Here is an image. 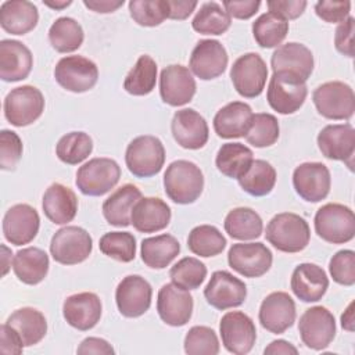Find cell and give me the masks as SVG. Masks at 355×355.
<instances>
[{
	"instance_id": "obj_1",
	"label": "cell",
	"mask_w": 355,
	"mask_h": 355,
	"mask_svg": "<svg viewBox=\"0 0 355 355\" xmlns=\"http://www.w3.org/2000/svg\"><path fill=\"white\" fill-rule=\"evenodd\" d=\"M265 237L276 250L294 254L309 244L311 230L302 216L293 212H282L269 220Z\"/></svg>"
},
{
	"instance_id": "obj_2",
	"label": "cell",
	"mask_w": 355,
	"mask_h": 355,
	"mask_svg": "<svg viewBox=\"0 0 355 355\" xmlns=\"http://www.w3.org/2000/svg\"><path fill=\"white\" fill-rule=\"evenodd\" d=\"M166 196L176 204H191L202 193L204 176L191 161L178 159L169 164L164 173Z\"/></svg>"
},
{
	"instance_id": "obj_3",
	"label": "cell",
	"mask_w": 355,
	"mask_h": 355,
	"mask_svg": "<svg viewBox=\"0 0 355 355\" xmlns=\"http://www.w3.org/2000/svg\"><path fill=\"white\" fill-rule=\"evenodd\" d=\"M313 225L318 236L331 244L348 243L355 236L354 211L343 204L322 205L315 214Z\"/></svg>"
},
{
	"instance_id": "obj_4",
	"label": "cell",
	"mask_w": 355,
	"mask_h": 355,
	"mask_svg": "<svg viewBox=\"0 0 355 355\" xmlns=\"http://www.w3.org/2000/svg\"><path fill=\"white\" fill-rule=\"evenodd\" d=\"M125 162L136 178H151L159 173L165 162L162 141L151 135L135 137L126 147Z\"/></svg>"
},
{
	"instance_id": "obj_5",
	"label": "cell",
	"mask_w": 355,
	"mask_h": 355,
	"mask_svg": "<svg viewBox=\"0 0 355 355\" xmlns=\"http://www.w3.org/2000/svg\"><path fill=\"white\" fill-rule=\"evenodd\" d=\"M306 94L305 80L288 72H273L266 92V100L272 110L288 115L302 107Z\"/></svg>"
},
{
	"instance_id": "obj_6",
	"label": "cell",
	"mask_w": 355,
	"mask_h": 355,
	"mask_svg": "<svg viewBox=\"0 0 355 355\" xmlns=\"http://www.w3.org/2000/svg\"><path fill=\"white\" fill-rule=\"evenodd\" d=\"M121 178V168L111 158H92L76 172V186L85 196L98 197L116 186Z\"/></svg>"
},
{
	"instance_id": "obj_7",
	"label": "cell",
	"mask_w": 355,
	"mask_h": 355,
	"mask_svg": "<svg viewBox=\"0 0 355 355\" xmlns=\"http://www.w3.org/2000/svg\"><path fill=\"white\" fill-rule=\"evenodd\" d=\"M318 112L327 119H349L355 111V94L349 85L333 80L318 86L312 94Z\"/></svg>"
},
{
	"instance_id": "obj_8",
	"label": "cell",
	"mask_w": 355,
	"mask_h": 355,
	"mask_svg": "<svg viewBox=\"0 0 355 355\" xmlns=\"http://www.w3.org/2000/svg\"><path fill=\"white\" fill-rule=\"evenodd\" d=\"M6 119L18 128L33 123L44 111L42 92L31 85L12 89L3 103Z\"/></svg>"
},
{
	"instance_id": "obj_9",
	"label": "cell",
	"mask_w": 355,
	"mask_h": 355,
	"mask_svg": "<svg viewBox=\"0 0 355 355\" xmlns=\"http://www.w3.org/2000/svg\"><path fill=\"white\" fill-rule=\"evenodd\" d=\"M93 250L92 236L79 226H65L54 233L50 252L55 262L76 265L89 258Z\"/></svg>"
},
{
	"instance_id": "obj_10",
	"label": "cell",
	"mask_w": 355,
	"mask_h": 355,
	"mask_svg": "<svg viewBox=\"0 0 355 355\" xmlns=\"http://www.w3.org/2000/svg\"><path fill=\"white\" fill-rule=\"evenodd\" d=\"M230 79L236 92L241 97H258L262 93L268 79L266 62L257 53H245L233 62Z\"/></svg>"
},
{
	"instance_id": "obj_11",
	"label": "cell",
	"mask_w": 355,
	"mask_h": 355,
	"mask_svg": "<svg viewBox=\"0 0 355 355\" xmlns=\"http://www.w3.org/2000/svg\"><path fill=\"white\" fill-rule=\"evenodd\" d=\"M54 78L65 90L83 93L93 89L97 83L98 68L86 57L67 55L57 62L54 68Z\"/></svg>"
},
{
	"instance_id": "obj_12",
	"label": "cell",
	"mask_w": 355,
	"mask_h": 355,
	"mask_svg": "<svg viewBox=\"0 0 355 355\" xmlns=\"http://www.w3.org/2000/svg\"><path fill=\"white\" fill-rule=\"evenodd\" d=\"M298 331L302 343L315 351L324 349L336 336V320L324 306L308 308L300 318Z\"/></svg>"
},
{
	"instance_id": "obj_13",
	"label": "cell",
	"mask_w": 355,
	"mask_h": 355,
	"mask_svg": "<svg viewBox=\"0 0 355 355\" xmlns=\"http://www.w3.org/2000/svg\"><path fill=\"white\" fill-rule=\"evenodd\" d=\"M223 347L236 355L248 354L257 340V329L252 319L241 311L226 312L219 323Z\"/></svg>"
},
{
	"instance_id": "obj_14",
	"label": "cell",
	"mask_w": 355,
	"mask_h": 355,
	"mask_svg": "<svg viewBox=\"0 0 355 355\" xmlns=\"http://www.w3.org/2000/svg\"><path fill=\"white\" fill-rule=\"evenodd\" d=\"M272 252L263 243H237L229 248V266L244 277H261L272 266Z\"/></svg>"
},
{
	"instance_id": "obj_15",
	"label": "cell",
	"mask_w": 355,
	"mask_h": 355,
	"mask_svg": "<svg viewBox=\"0 0 355 355\" xmlns=\"http://www.w3.org/2000/svg\"><path fill=\"white\" fill-rule=\"evenodd\" d=\"M151 297L150 283L139 275L123 277L115 290L118 311L126 318H139L146 313L151 305Z\"/></svg>"
},
{
	"instance_id": "obj_16",
	"label": "cell",
	"mask_w": 355,
	"mask_h": 355,
	"mask_svg": "<svg viewBox=\"0 0 355 355\" xmlns=\"http://www.w3.org/2000/svg\"><path fill=\"white\" fill-rule=\"evenodd\" d=\"M293 186L302 200L309 202L322 201L330 191V171L322 162H304L293 172Z\"/></svg>"
},
{
	"instance_id": "obj_17",
	"label": "cell",
	"mask_w": 355,
	"mask_h": 355,
	"mask_svg": "<svg viewBox=\"0 0 355 355\" xmlns=\"http://www.w3.org/2000/svg\"><path fill=\"white\" fill-rule=\"evenodd\" d=\"M204 297L211 306L225 311L240 306L244 302L247 286L230 272L216 270L204 288Z\"/></svg>"
},
{
	"instance_id": "obj_18",
	"label": "cell",
	"mask_w": 355,
	"mask_h": 355,
	"mask_svg": "<svg viewBox=\"0 0 355 355\" xmlns=\"http://www.w3.org/2000/svg\"><path fill=\"white\" fill-rule=\"evenodd\" d=\"M157 311L164 323L173 327L184 326L193 313V297L189 290L166 283L158 291Z\"/></svg>"
},
{
	"instance_id": "obj_19",
	"label": "cell",
	"mask_w": 355,
	"mask_h": 355,
	"mask_svg": "<svg viewBox=\"0 0 355 355\" xmlns=\"http://www.w3.org/2000/svg\"><path fill=\"white\" fill-rule=\"evenodd\" d=\"M196 80L191 71L180 64L168 65L159 75V94L165 104L180 107L191 101L196 94Z\"/></svg>"
},
{
	"instance_id": "obj_20",
	"label": "cell",
	"mask_w": 355,
	"mask_h": 355,
	"mask_svg": "<svg viewBox=\"0 0 355 355\" xmlns=\"http://www.w3.org/2000/svg\"><path fill=\"white\" fill-rule=\"evenodd\" d=\"M227 53L223 44L215 39L200 40L190 55V71L202 80L220 76L227 67Z\"/></svg>"
},
{
	"instance_id": "obj_21",
	"label": "cell",
	"mask_w": 355,
	"mask_h": 355,
	"mask_svg": "<svg viewBox=\"0 0 355 355\" xmlns=\"http://www.w3.org/2000/svg\"><path fill=\"white\" fill-rule=\"evenodd\" d=\"M40 226L37 211L29 204H15L7 209L3 218V234L14 245L31 243Z\"/></svg>"
},
{
	"instance_id": "obj_22",
	"label": "cell",
	"mask_w": 355,
	"mask_h": 355,
	"mask_svg": "<svg viewBox=\"0 0 355 355\" xmlns=\"http://www.w3.org/2000/svg\"><path fill=\"white\" fill-rule=\"evenodd\" d=\"M295 302L284 291L266 295L259 306V322L263 329L273 334H282L295 322Z\"/></svg>"
},
{
	"instance_id": "obj_23",
	"label": "cell",
	"mask_w": 355,
	"mask_h": 355,
	"mask_svg": "<svg viewBox=\"0 0 355 355\" xmlns=\"http://www.w3.org/2000/svg\"><path fill=\"white\" fill-rule=\"evenodd\" d=\"M318 146L322 154L334 161H344L352 169L355 153V129L349 123L324 126L318 135Z\"/></svg>"
},
{
	"instance_id": "obj_24",
	"label": "cell",
	"mask_w": 355,
	"mask_h": 355,
	"mask_svg": "<svg viewBox=\"0 0 355 355\" xmlns=\"http://www.w3.org/2000/svg\"><path fill=\"white\" fill-rule=\"evenodd\" d=\"M171 130L176 143L187 150H198L208 141V123L202 115L193 108H183L175 112Z\"/></svg>"
},
{
	"instance_id": "obj_25",
	"label": "cell",
	"mask_w": 355,
	"mask_h": 355,
	"mask_svg": "<svg viewBox=\"0 0 355 355\" xmlns=\"http://www.w3.org/2000/svg\"><path fill=\"white\" fill-rule=\"evenodd\" d=\"M103 305L94 293H78L67 297L62 304V315L67 323L80 331L93 329L101 318Z\"/></svg>"
},
{
	"instance_id": "obj_26",
	"label": "cell",
	"mask_w": 355,
	"mask_h": 355,
	"mask_svg": "<svg viewBox=\"0 0 355 355\" xmlns=\"http://www.w3.org/2000/svg\"><path fill=\"white\" fill-rule=\"evenodd\" d=\"M270 65L273 72H288L306 82L313 71V55L306 46L290 42L273 51Z\"/></svg>"
},
{
	"instance_id": "obj_27",
	"label": "cell",
	"mask_w": 355,
	"mask_h": 355,
	"mask_svg": "<svg viewBox=\"0 0 355 355\" xmlns=\"http://www.w3.org/2000/svg\"><path fill=\"white\" fill-rule=\"evenodd\" d=\"M32 67V53L24 43L12 39L0 42V78L4 82H18L28 78Z\"/></svg>"
},
{
	"instance_id": "obj_28",
	"label": "cell",
	"mask_w": 355,
	"mask_h": 355,
	"mask_svg": "<svg viewBox=\"0 0 355 355\" xmlns=\"http://www.w3.org/2000/svg\"><path fill=\"white\" fill-rule=\"evenodd\" d=\"M290 287L297 298L304 302H316L322 300L329 288L326 272L315 263H300L291 275Z\"/></svg>"
},
{
	"instance_id": "obj_29",
	"label": "cell",
	"mask_w": 355,
	"mask_h": 355,
	"mask_svg": "<svg viewBox=\"0 0 355 355\" xmlns=\"http://www.w3.org/2000/svg\"><path fill=\"white\" fill-rule=\"evenodd\" d=\"M169 205L158 197H141L133 205L130 223L140 233H154L165 229L171 222Z\"/></svg>"
},
{
	"instance_id": "obj_30",
	"label": "cell",
	"mask_w": 355,
	"mask_h": 355,
	"mask_svg": "<svg viewBox=\"0 0 355 355\" xmlns=\"http://www.w3.org/2000/svg\"><path fill=\"white\" fill-rule=\"evenodd\" d=\"M252 116V110L247 103L232 101L215 114L214 129L222 139L243 137L251 126Z\"/></svg>"
},
{
	"instance_id": "obj_31",
	"label": "cell",
	"mask_w": 355,
	"mask_h": 355,
	"mask_svg": "<svg viewBox=\"0 0 355 355\" xmlns=\"http://www.w3.org/2000/svg\"><path fill=\"white\" fill-rule=\"evenodd\" d=\"M42 208L49 220L55 225H65L76 216L78 198L69 187L53 183L43 194Z\"/></svg>"
},
{
	"instance_id": "obj_32",
	"label": "cell",
	"mask_w": 355,
	"mask_h": 355,
	"mask_svg": "<svg viewBox=\"0 0 355 355\" xmlns=\"http://www.w3.org/2000/svg\"><path fill=\"white\" fill-rule=\"evenodd\" d=\"M39 21V12L33 3L26 0H7L0 6V25L11 35L31 32Z\"/></svg>"
},
{
	"instance_id": "obj_33",
	"label": "cell",
	"mask_w": 355,
	"mask_h": 355,
	"mask_svg": "<svg viewBox=\"0 0 355 355\" xmlns=\"http://www.w3.org/2000/svg\"><path fill=\"white\" fill-rule=\"evenodd\" d=\"M140 198L141 191L135 184L126 183L121 186L103 202V215L105 220L116 227L129 226L133 205Z\"/></svg>"
},
{
	"instance_id": "obj_34",
	"label": "cell",
	"mask_w": 355,
	"mask_h": 355,
	"mask_svg": "<svg viewBox=\"0 0 355 355\" xmlns=\"http://www.w3.org/2000/svg\"><path fill=\"white\" fill-rule=\"evenodd\" d=\"M49 255L37 247L19 250L12 258V270L18 280L25 284H39L49 272Z\"/></svg>"
},
{
	"instance_id": "obj_35",
	"label": "cell",
	"mask_w": 355,
	"mask_h": 355,
	"mask_svg": "<svg viewBox=\"0 0 355 355\" xmlns=\"http://www.w3.org/2000/svg\"><path fill=\"white\" fill-rule=\"evenodd\" d=\"M6 323L18 333L24 347H31L40 343L47 333V320L44 315L31 306H24L14 311Z\"/></svg>"
},
{
	"instance_id": "obj_36",
	"label": "cell",
	"mask_w": 355,
	"mask_h": 355,
	"mask_svg": "<svg viewBox=\"0 0 355 355\" xmlns=\"http://www.w3.org/2000/svg\"><path fill=\"white\" fill-rule=\"evenodd\" d=\"M180 252L179 241L171 234H158L141 241V261L151 269L166 268Z\"/></svg>"
},
{
	"instance_id": "obj_37",
	"label": "cell",
	"mask_w": 355,
	"mask_h": 355,
	"mask_svg": "<svg viewBox=\"0 0 355 355\" xmlns=\"http://www.w3.org/2000/svg\"><path fill=\"white\" fill-rule=\"evenodd\" d=\"M254 154L241 143H225L216 153L215 164L218 171L232 179H240L251 166Z\"/></svg>"
},
{
	"instance_id": "obj_38",
	"label": "cell",
	"mask_w": 355,
	"mask_h": 355,
	"mask_svg": "<svg viewBox=\"0 0 355 355\" xmlns=\"http://www.w3.org/2000/svg\"><path fill=\"white\" fill-rule=\"evenodd\" d=\"M223 226L232 239L243 241L258 239L263 230L261 216L254 209L247 207H239L229 211Z\"/></svg>"
},
{
	"instance_id": "obj_39",
	"label": "cell",
	"mask_w": 355,
	"mask_h": 355,
	"mask_svg": "<svg viewBox=\"0 0 355 355\" xmlns=\"http://www.w3.org/2000/svg\"><path fill=\"white\" fill-rule=\"evenodd\" d=\"M85 39L80 24L71 17L57 18L49 29V40L58 53H72L78 50Z\"/></svg>"
},
{
	"instance_id": "obj_40",
	"label": "cell",
	"mask_w": 355,
	"mask_h": 355,
	"mask_svg": "<svg viewBox=\"0 0 355 355\" xmlns=\"http://www.w3.org/2000/svg\"><path fill=\"white\" fill-rule=\"evenodd\" d=\"M276 178V169L268 161L254 159L250 169L237 180L245 193L254 197H263L273 190Z\"/></svg>"
},
{
	"instance_id": "obj_41",
	"label": "cell",
	"mask_w": 355,
	"mask_h": 355,
	"mask_svg": "<svg viewBox=\"0 0 355 355\" xmlns=\"http://www.w3.org/2000/svg\"><path fill=\"white\" fill-rule=\"evenodd\" d=\"M157 82V64L144 54L140 55L135 67L129 71L123 80V89L132 96H146L153 92Z\"/></svg>"
},
{
	"instance_id": "obj_42",
	"label": "cell",
	"mask_w": 355,
	"mask_h": 355,
	"mask_svg": "<svg viewBox=\"0 0 355 355\" xmlns=\"http://www.w3.org/2000/svg\"><path fill=\"white\" fill-rule=\"evenodd\" d=\"M288 33V22L273 12H265L252 22V35L263 49L277 47Z\"/></svg>"
},
{
	"instance_id": "obj_43",
	"label": "cell",
	"mask_w": 355,
	"mask_h": 355,
	"mask_svg": "<svg viewBox=\"0 0 355 355\" xmlns=\"http://www.w3.org/2000/svg\"><path fill=\"white\" fill-rule=\"evenodd\" d=\"M187 247L193 254L209 258L225 250L226 239L218 227L212 225H200L189 233Z\"/></svg>"
},
{
	"instance_id": "obj_44",
	"label": "cell",
	"mask_w": 355,
	"mask_h": 355,
	"mask_svg": "<svg viewBox=\"0 0 355 355\" xmlns=\"http://www.w3.org/2000/svg\"><path fill=\"white\" fill-rule=\"evenodd\" d=\"M232 24L230 15L216 1L204 3L191 21L196 32L202 35H222Z\"/></svg>"
},
{
	"instance_id": "obj_45",
	"label": "cell",
	"mask_w": 355,
	"mask_h": 355,
	"mask_svg": "<svg viewBox=\"0 0 355 355\" xmlns=\"http://www.w3.org/2000/svg\"><path fill=\"white\" fill-rule=\"evenodd\" d=\"M92 151L93 140L85 132H69L64 135L55 146L58 159L68 165L80 164L92 154Z\"/></svg>"
},
{
	"instance_id": "obj_46",
	"label": "cell",
	"mask_w": 355,
	"mask_h": 355,
	"mask_svg": "<svg viewBox=\"0 0 355 355\" xmlns=\"http://www.w3.org/2000/svg\"><path fill=\"white\" fill-rule=\"evenodd\" d=\"M279 133L280 128L277 118L268 112H258L254 114L251 126L244 137L251 146L263 148L275 144L279 139Z\"/></svg>"
},
{
	"instance_id": "obj_47",
	"label": "cell",
	"mask_w": 355,
	"mask_h": 355,
	"mask_svg": "<svg viewBox=\"0 0 355 355\" xmlns=\"http://www.w3.org/2000/svg\"><path fill=\"white\" fill-rule=\"evenodd\" d=\"M169 277L179 287L196 290L207 277V266L194 257H184L171 268Z\"/></svg>"
},
{
	"instance_id": "obj_48",
	"label": "cell",
	"mask_w": 355,
	"mask_h": 355,
	"mask_svg": "<svg viewBox=\"0 0 355 355\" xmlns=\"http://www.w3.org/2000/svg\"><path fill=\"white\" fill-rule=\"evenodd\" d=\"M100 251L119 262H130L136 257V239L129 232H108L100 239Z\"/></svg>"
},
{
	"instance_id": "obj_49",
	"label": "cell",
	"mask_w": 355,
	"mask_h": 355,
	"mask_svg": "<svg viewBox=\"0 0 355 355\" xmlns=\"http://www.w3.org/2000/svg\"><path fill=\"white\" fill-rule=\"evenodd\" d=\"M129 12L133 21L141 26H158L168 18V0H132Z\"/></svg>"
},
{
	"instance_id": "obj_50",
	"label": "cell",
	"mask_w": 355,
	"mask_h": 355,
	"mask_svg": "<svg viewBox=\"0 0 355 355\" xmlns=\"http://www.w3.org/2000/svg\"><path fill=\"white\" fill-rule=\"evenodd\" d=\"M184 352L189 355H216L219 341L215 331L207 326H193L184 337Z\"/></svg>"
},
{
	"instance_id": "obj_51",
	"label": "cell",
	"mask_w": 355,
	"mask_h": 355,
	"mask_svg": "<svg viewBox=\"0 0 355 355\" xmlns=\"http://www.w3.org/2000/svg\"><path fill=\"white\" fill-rule=\"evenodd\" d=\"M329 272L333 280L341 286L355 284V252L341 250L336 252L329 262Z\"/></svg>"
},
{
	"instance_id": "obj_52",
	"label": "cell",
	"mask_w": 355,
	"mask_h": 355,
	"mask_svg": "<svg viewBox=\"0 0 355 355\" xmlns=\"http://www.w3.org/2000/svg\"><path fill=\"white\" fill-rule=\"evenodd\" d=\"M22 155V141L19 136L3 129L0 132V168L3 171H12Z\"/></svg>"
},
{
	"instance_id": "obj_53",
	"label": "cell",
	"mask_w": 355,
	"mask_h": 355,
	"mask_svg": "<svg viewBox=\"0 0 355 355\" xmlns=\"http://www.w3.org/2000/svg\"><path fill=\"white\" fill-rule=\"evenodd\" d=\"M351 1H318L315 4L316 15L329 24L343 22L349 17Z\"/></svg>"
},
{
	"instance_id": "obj_54",
	"label": "cell",
	"mask_w": 355,
	"mask_h": 355,
	"mask_svg": "<svg viewBox=\"0 0 355 355\" xmlns=\"http://www.w3.org/2000/svg\"><path fill=\"white\" fill-rule=\"evenodd\" d=\"M354 32H355V18L348 17L345 21H343L334 35V46L338 53L347 55V57H354L355 50H354Z\"/></svg>"
},
{
	"instance_id": "obj_55",
	"label": "cell",
	"mask_w": 355,
	"mask_h": 355,
	"mask_svg": "<svg viewBox=\"0 0 355 355\" xmlns=\"http://www.w3.org/2000/svg\"><path fill=\"white\" fill-rule=\"evenodd\" d=\"M306 1L304 0H297V1H293V0H270L266 3L268 8H269V12H273L279 17H282L283 19L288 21V19H295L298 18L304 10L306 8Z\"/></svg>"
},
{
	"instance_id": "obj_56",
	"label": "cell",
	"mask_w": 355,
	"mask_h": 355,
	"mask_svg": "<svg viewBox=\"0 0 355 355\" xmlns=\"http://www.w3.org/2000/svg\"><path fill=\"white\" fill-rule=\"evenodd\" d=\"M225 11L230 15V18L237 19H248L258 11L261 1L259 0H225L222 3Z\"/></svg>"
},
{
	"instance_id": "obj_57",
	"label": "cell",
	"mask_w": 355,
	"mask_h": 355,
	"mask_svg": "<svg viewBox=\"0 0 355 355\" xmlns=\"http://www.w3.org/2000/svg\"><path fill=\"white\" fill-rule=\"evenodd\" d=\"M24 344L18 333L7 323L0 327V352L1 354H21Z\"/></svg>"
},
{
	"instance_id": "obj_58",
	"label": "cell",
	"mask_w": 355,
	"mask_h": 355,
	"mask_svg": "<svg viewBox=\"0 0 355 355\" xmlns=\"http://www.w3.org/2000/svg\"><path fill=\"white\" fill-rule=\"evenodd\" d=\"M76 352L80 354V355H89V354L111 355L115 351L111 347V344H108V341H105L103 338H98V337H87L79 344Z\"/></svg>"
},
{
	"instance_id": "obj_59",
	"label": "cell",
	"mask_w": 355,
	"mask_h": 355,
	"mask_svg": "<svg viewBox=\"0 0 355 355\" xmlns=\"http://www.w3.org/2000/svg\"><path fill=\"white\" fill-rule=\"evenodd\" d=\"M168 18L169 19H186L197 7V1L190 0H168Z\"/></svg>"
},
{
	"instance_id": "obj_60",
	"label": "cell",
	"mask_w": 355,
	"mask_h": 355,
	"mask_svg": "<svg viewBox=\"0 0 355 355\" xmlns=\"http://www.w3.org/2000/svg\"><path fill=\"white\" fill-rule=\"evenodd\" d=\"M123 3H125L123 0H83L85 7L100 14L114 12L119 7H122Z\"/></svg>"
},
{
	"instance_id": "obj_61",
	"label": "cell",
	"mask_w": 355,
	"mask_h": 355,
	"mask_svg": "<svg viewBox=\"0 0 355 355\" xmlns=\"http://www.w3.org/2000/svg\"><path fill=\"white\" fill-rule=\"evenodd\" d=\"M265 355H287V354H298V349L288 341L286 340H275L272 341L265 349H263Z\"/></svg>"
},
{
	"instance_id": "obj_62",
	"label": "cell",
	"mask_w": 355,
	"mask_h": 355,
	"mask_svg": "<svg viewBox=\"0 0 355 355\" xmlns=\"http://www.w3.org/2000/svg\"><path fill=\"white\" fill-rule=\"evenodd\" d=\"M341 326L348 331H354V302H351L341 315Z\"/></svg>"
},
{
	"instance_id": "obj_63",
	"label": "cell",
	"mask_w": 355,
	"mask_h": 355,
	"mask_svg": "<svg viewBox=\"0 0 355 355\" xmlns=\"http://www.w3.org/2000/svg\"><path fill=\"white\" fill-rule=\"evenodd\" d=\"M1 266H3V270H1V275L6 276L10 266H11V250H8L6 245H1Z\"/></svg>"
},
{
	"instance_id": "obj_64",
	"label": "cell",
	"mask_w": 355,
	"mask_h": 355,
	"mask_svg": "<svg viewBox=\"0 0 355 355\" xmlns=\"http://www.w3.org/2000/svg\"><path fill=\"white\" fill-rule=\"evenodd\" d=\"M43 4L53 8V10H62L72 4L71 0H61V1H51V0H43Z\"/></svg>"
}]
</instances>
